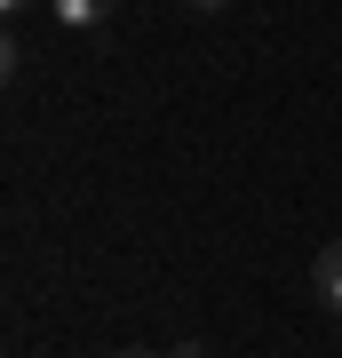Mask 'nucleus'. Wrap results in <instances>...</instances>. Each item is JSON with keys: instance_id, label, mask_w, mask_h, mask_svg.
<instances>
[{"instance_id": "obj_1", "label": "nucleus", "mask_w": 342, "mask_h": 358, "mask_svg": "<svg viewBox=\"0 0 342 358\" xmlns=\"http://www.w3.org/2000/svg\"><path fill=\"white\" fill-rule=\"evenodd\" d=\"M311 294L342 319V239H334V247H318V263H311Z\"/></svg>"}, {"instance_id": "obj_2", "label": "nucleus", "mask_w": 342, "mask_h": 358, "mask_svg": "<svg viewBox=\"0 0 342 358\" xmlns=\"http://www.w3.org/2000/svg\"><path fill=\"white\" fill-rule=\"evenodd\" d=\"M48 16L64 32H88V24H104V16H112V0H48Z\"/></svg>"}, {"instance_id": "obj_3", "label": "nucleus", "mask_w": 342, "mask_h": 358, "mask_svg": "<svg viewBox=\"0 0 342 358\" xmlns=\"http://www.w3.org/2000/svg\"><path fill=\"white\" fill-rule=\"evenodd\" d=\"M112 358H183V350H112Z\"/></svg>"}, {"instance_id": "obj_4", "label": "nucleus", "mask_w": 342, "mask_h": 358, "mask_svg": "<svg viewBox=\"0 0 342 358\" xmlns=\"http://www.w3.org/2000/svg\"><path fill=\"white\" fill-rule=\"evenodd\" d=\"M191 8H199V16H207V8H231V0H191Z\"/></svg>"}, {"instance_id": "obj_5", "label": "nucleus", "mask_w": 342, "mask_h": 358, "mask_svg": "<svg viewBox=\"0 0 342 358\" xmlns=\"http://www.w3.org/2000/svg\"><path fill=\"white\" fill-rule=\"evenodd\" d=\"M0 8H8V16H16V8H24V0H0Z\"/></svg>"}]
</instances>
